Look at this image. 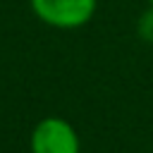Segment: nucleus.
<instances>
[{
	"instance_id": "nucleus-4",
	"label": "nucleus",
	"mask_w": 153,
	"mask_h": 153,
	"mask_svg": "<svg viewBox=\"0 0 153 153\" xmlns=\"http://www.w3.org/2000/svg\"><path fill=\"white\" fill-rule=\"evenodd\" d=\"M148 7H153V0H148Z\"/></svg>"
},
{
	"instance_id": "nucleus-1",
	"label": "nucleus",
	"mask_w": 153,
	"mask_h": 153,
	"mask_svg": "<svg viewBox=\"0 0 153 153\" xmlns=\"http://www.w3.org/2000/svg\"><path fill=\"white\" fill-rule=\"evenodd\" d=\"M38 22L50 29L74 31L86 26L98 7V0H29Z\"/></svg>"
},
{
	"instance_id": "nucleus-2",
	"label": "nucleus",
	"mask_w": 153,
	"mask_h": 153,
	"mask_svg": "<svg viewBox=\"0 0 153 153\" xmlns=\"http://www.w3.org/2000/svg\"><path fill=\"white\" fill-rule=\"evenodd\" d=\"M31 153H81V141L72 122L60 115H48L36 122L29 134Z\"/></svg>"
},
{
	"instance_id": "nucleus-3",
	"label": "nucleus",
	"mask_w": 153,
	"mask_h": 153,
	"mask_svg": "<svg viewBox=\"0 0 153 153\" xmlns=\"http://www.w3.org/2000/svg\"><path fill=\"white\" fill-rule=\"evenodd\" d=\"M139 36L148 43H153V7H148L146 14H141L139 19Z\"/></svg>"
}]
</instances>
